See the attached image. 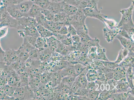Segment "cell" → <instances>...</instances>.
Wrapping results in <instances>:
<instances>
[{"mask_svg": "<svg viewBox=\"0 0 134 100\" xmlns=\"http://www.w3.org/2000/svg\"><path fill=\"white\" fill-rule=\"evenodd\" d=\"M2 8V20L0 24V27L6 26L17 29L19 25L18 20L10 15L7 12L5 6L3 5Z\"/></svg>", "mask_w": 134, "mask_h": 100, "instance_id": "cell-1", "label": "cell"}, {"mask_svg": "<svg viewBox=\"0 0 134 100\" xmlns=\"http://www.w3.org/2000/svg\"><path fill=\"white\" fill-rule=\"evenodd\" d=\"M17 29V32L19 36L23 38L27 36H34L37 37L40 36L36 27L32 24L19 25Z\"/></svg>", "mask_w": 134, "mask_h": 100, "instance_id": "cell-2", "label": "cell"}, {"mask_svg": "<svg viewBox=\"0 0 134 100\" xmlns=\"http://www.w3.org/2000/svg\"><path fill=\"white\" fill-rule=\"evenodd\" d=\"M77 11L74 15L70 16L69 23L73 25L76 30L83 26L85 24L86 17L83 11V9L77 8Z\"/></svg>", "mask_w": 134, "mask_h": 100, "instance_id": "cell-3", "label": "cell"}, {"mask_svg": "<svg viewBox=\"0 0 134 100\" xmlns=\"http://www.w3.org/2000/svg\"><path fill=\"white\" fill-rule=\"evenodd\" d=\"M134 7V1H132L129 8L121 9L120 13L121 14V19L118 23L117 27L119 28L132 20V16Z\"/></svg>", "mask_w": 134, "mask_h": 100, "instance_id": "cell-4", "label": "cell"}, {"mask_svg": "<svg viewBox=\"0 0 134 100\" xmlns=\"http://www.w3.org/2000/svg\"><path fill=\"white\" fill-rule=\"evenodd\" d=\"M19 60L15 50L8 49L6 50L4 58L2 62L7 65H10L12 63Z\"/></svg>", "mask_w": 134, "mask_h": 100, "instance_id": "cell-5", "label": "cell"}, {"mask_svg": "<svg viewBox=\"0 0 134 100\" xmlns=\"http://www.w3.org/2000/svg\"><path fill=\"white\" fill-rule=\"evenodd\" d=\"M83 11L86 18L91 17L96 18L101 21L103 23L104 18H107L106 15L101 13L99 10L86 8L83 9Z\"/></svg>", "mask_w": 134, "mask_h": 100, "instance_id": "cell-6", "label": "cell"}, {"mask_svg": "<svg viewBox=\"0 0 134 100\" xmlns=\"http://www.w3.org/2000/svg\"><path fill=\"white\" fill-rule=\"evenodd\" d=\"M134 88L130 89L126 92L112 94L109 100H134Z\"/></svg>", "mask_w": 134, "mask_h": 100, "instance_id": "cell-7", "label": "cell"}, {"mask_svg": "<svg viewBox=\"0 0 134 100\" xmlns=\"http://www.w3.org/2000/svg\"><path fill=\"white\" fill-rule=\"evenodd\" d=\"M119 28L118 27L114 29H110L105 26L103 28V35L107 42L108 43L113 42L116 36L119 34Z\"/></svg>", "mask_w": 134, "mask_h": 100, "instance_id": "cell-8", "label": "cell"}, {"mask_svg": "<svg viewBox=\"0 0 134 100\" xmlns=\"http://www.w3.org/2000/svg\"><path fill=\"white\" fill-rule=\"evenodd\" d=\"M129 87L128 83L127 81L126 77L118 81L117 84L115 88L111 90L112 93L126 92L128 91Z\"/></svg>", "mask_w": 134, "mask_h": 100, "instance_id": "cell-9", "label": "cell"}, {"mask_svg": "<svg viewBox=\"0 0 134 100\" xmlns=\"http://www.w3.org/2000/svg\"><path fill=\"white\" fill-rule=\"evenodd\" d=\"M115 38L120 41L123 47L128 50L130 53H134V41L125 38L119 34L116 35Z\"/></svg>", "mask_w": 134, "mask_h": 100, "instance_id": "cell-10", "label": "cell"}, {"mask_svg": "<svg viewBox=\"0 0 134 100\" xmlns=\"http://www.w3.org/2000/svg\"><path fill=\"white\" fill-rule=\"evenodd\" d=\"M62 12H64L67 15L71 16L76 13L78 8L75 6L71 5L66 3L64 2H60Z\"/></svg>", "mask_w": 134, "mask_h": 100, "instance_id": "cell-11", "label": "cell"}, {"mask_svg": "<svg viewBox=\"0 0 134 100\" xmlns=\"http://www.w3.org/2000/svg\"><path fill=\"white\" fill-rule=\"evenodd\" d=\"M129 67L119 65L114 69V79L116 81H119L123 78L126 77L125 74Z\"/></svg>", "mask_w": 134, "mask_h": 100, "instance_id": "cell-12", "label": "cell"}, {"mask_svg": "<svg viewBox=\"0 0 134 100\" xmlns=\"http://www.w3.org/2000/svg\"><path fill=\"white\" fill-rule=\"evenodd\" d=\"M34 3L30 1H24L23 2L15 5V7L20 11L24 16L29 12Z\"/></svg>", "mask_w": 134, "mask_h": 100, "instance_id": "cell-13", "label": "cell"}, {"mask_svg": "<svg viewBox=\"0 0 134 100\" xmlns=\"http://www.w3.org/2000/svg\"><path fill=\"white\" fill-rule=\"evenodd\" d=\"M59 74L62 78L66 76H73L75 77L77 76L74 65H69L62 69Z\"/></svg>", "mask_w": 134, "mask_h": 100, "instance_id": "cell-14", "label": "cell"}, {"mask_svg": "<svg viewBox=\"0 0 134 100\" xmlns=\"http://www.w3.org/2000/svg\"><path fill=\"white\" fill-rule=\"evenodd\" d=\"M19 25H25L32 24L36 27L38 25L36 19L31 17L24 16L23 17L16 19Z\"/></svg>", "mask_w": 134, "mask_h": 100, "instance_id": "cell-15", "label": "cell"}, {"mask_svg": "<svg viewBox=\"0 0 134 100\" xmlns=\"http://www.w3.org/2000/svg\"><path fill=\"white\" fill-rule=\"evenodd\" d=\"M7 12L14 19H19L24 16V14L22 13L15 5L12 7H6Z\"/></svg>", "mask_w": 134, "mask_h": 100, "instance_id": "cell-16", "label": "cell"}, {"mask_svg": "<svg viewBox=\"0 0 134 100\" xmlns=\"http://www.w3.org/2000/svg\"><path fill=\"white\" fill-rule=\"evenodd\" d=\"M134 67L130 66L127 70L125 76L130 89L134 88V72L133 69Z\"/></svg>", "mask_w": 134, "mask_h": 100, "instance_id": "cell-17", "label": "cell"}, {"mask_svg": "<svg viewBox=\"0 0 134 100\" xmlns=\"http://www.w3.org/2000/svg\"><path fill=\"white\" fill-rule=\"evenodd\" d=\"M36 28L40 36L41 37L48 38L53 35V33L52 31L40 24H38Z\"/></svg>", "mask_w": 134, "mask_h": 100, "instance_id": "cell-18", "label": "cell"}, {"mask_svg": "<svg viewBox=\"0 0 134 100\" xmlns=\"http://www.w3.org/2000/svg\"><path fill=\"white\" fill-rule=\"evenodd\" d=\"M97 57L96 60L103 61H109L106 55V49L105 48L101 47L100 46H97Z\"/></svg>", "mask_w": 134, "mask_h": 100, "instance_id": "cell-19", "label": "cell"}, {"mask_svg": "<svg viewBox=\"0 0 134 100\" xmlns=\"http://www.w3.org/2000/svg\"><path fill=\"white\" fill-rule=\"evenodd\" d=\"M48 47L47 44V38H45L41 36L37 38L36 45V48L41 52L45 48Z\"/></svg>", "mask_w": 134, "mask_h": 100, "instance_id": "cell-20", "label": "cell"}, {"mask_svg": "<svg viewBox=\"0 0 134 100\" xmlns=\"http://www.w3.org/2000/svg\"><path fill=\"white\" fill-rule=\"evenodd\" d=\"M24 62L20 60L14 62L10 64L11 67L17 73L21 74L23 73L25 69Z\"/></svg>", "mask_w": 134, "mask_h": 100, "instance_id": "cell-21", "label": "cell"}, {"mask_svg": "<svg viewBox=\"0 0 134 100\" xmlns=\"http://www.w3.org/2000/svg\"><path fill=\"white\" fill-rule=\"evenodd\" d=\"M41 8L37 5L34 3L30 10L25 14V16L35 19L40 13H41Z\"/></svg>", "mask_w": 134, "mask_h": 100, "instance_id": "cell-22", "label": "cell"}, {"mask_svg": "<svg viewBox=\"0 0 134 100\" xmlns=\"http://www.w3.org/2000/svg\"><path fill=\"white\" fill-rule=\"evenodd\" d=\"M134 23L133 20L130 21L127 24L123 25L121 27L127 31L129 36L132 41H134Z\"/></svg>", "mask_w": 134, "mask_h": 100, "instance_id": "cell-23", "label": "cell"}, {"mask_svg": "<svg viewBox=\"0 0 134 100\" xmlns=\"http://www.w3.org/2000/svg\"><path fill=\"white\" fill-rule=\"evenodd\" d=\"M119 65L134 67V54L129 53L128 55L123 59L122 61L119 63Z\"/></svg>", "mask_w": 134, "mask_h": 100, "instance_id": "cell-24", "label": "cell"}, {"mask_svg": "<svg viewBox=\"0 0 134 100\" xmlns=\"http://www.w3.org/2000/svg\"><path fill=\"white\" fill-rule=\"evenodd\" d=\"M15 51L19 57V60L25 63L30 58L29 53L24 51L20 46L18 50Z\"/></svg>", "mask_w": 134, "mask_h": 100, "instance_id": "cell-25", "label": "cell"}, {"mask_svg": "<svg viewBox=\"0 0 134 100\" xmlns=\"http://www.w3.org/2000/svg\"><path fill=\"white\" fill-rule=\"evenodd\" d=\"M47 9L54 14L62 12L60 2L56 3L51 2Z\"/></svg>", "mask_w": 134, "mask_h": 100, "instance_id": "cell-26", "label": "cell"}, {"mask_svg": "<svg viewBox=\"0 0 134 100\" xmlns=\"http://www.w3.org/2000/svg\"><path fill=\"white\" fill-rule=\"evenodd\" d=\"M86 76L88 82L96 81L97 79V71L93 69H89L87 70Z\"/></svg>", "mask_w": 134, "mask_h": 100, "instance_id": "cell-27", "label": "cell"}, {"mask_svg": "<svg viewBox=\"0 0 134 100\" xmlns=\"http://www.w3.org/2000/svg\"><path fill=\"white\" fill-rule=\"evenodd\" d=\"M103 23L105 26L109 29H114L117 27L118 23L113 19H108L107 18H105Z\"/></svg>", "mask_w": 134, "mask_h": 100, "instance_id": "cell-28", "label": "cell"}, {"mask_svg": "<svg viewBox=\"0 0 134 100\" xmlns=\"http://www.w3.org/2000/svg\"><path fill=\"white\" fill-rule=\"evenodd\" d=\"M111 91H107L104 89L103 91H101L99 95L97 100H109L112 95Z\"/></svg>", "mask_w": 134, "mask_h": 100, "instance_id": "cell-29", "label": "cell"}, {"mask_svg": "<svg viewBox=\"0 0 134 100\" xmlns=\"http://www.w3.org/2000/svg\"><path fill=\"white\" fill-rule=\"evenodd\" d=\"M90 91V90H89L87 87L81 88L78 90L77 91H75L73 95L88 98V93Z\"/></svg>", "mask_w": 134, "mask_h": 100, "instance_id": "cell-30", "label": "cell"}, {"mask_svg": "<svg viewBox=\"0 0 134 100\" xmlns=\"http://www.w3.org/2000/svg\"><path fill=\"white\" fill-rule=\"evenodd\" d=\"M97 47L92 46L89 48L87 55L89 59L91 60H96L97 57Z\"/></svg>", "mask_w": 134, "mask_h": 100, "instance_id": "cell-31", "label": "cell"}, {"mask_svg": "<svg viewBox=\"0 0 134 100\" xmlns=\"http://www.w3.org/2000/svg\"><path fill=\"white\" fill-rule=\"evenodd\" d=\"M23 39V42L20 47L26 52L29 53L31 50L36 48L28 42L26 38L24 37Z\"/></svg>", "mask_w": 134, "mask_h": 100, "instance_id": "cell-32", "label": "cell"}, {"mask_svg": "<svg viewBox=\"0 0 134 100\" xmlns=\"http://www.w3.org/2000/svg\"><path fill=\"white\" fill-rule=\"evenodd\" d=\"M50 2L49 0H35L33 3L41 8L47 9Z\"/></svg>", "mask_w": 134, "mask_h": 100, "instance_id": "cell-33", "label": "cell"}, {"mask_svg": "<svg viewBox=\"0 0 134 100\" xmlns=\"http://www.w3.org/2000/svg\"><path fill=\"white\" fill-rule=\"evenodd\" d=\"M41 12L44 16L45 18L47 20H53L55 14L50 11L48 10L41 8Z\"/></svg>", "mask_w": 134, "mask_h": 100, "instance_id": "cell-34", "label": "cell"}, {"mask_svg": "<svg viewBox=\"0 0 134 100\" xmlns=\"http://www.w3.org/2000/svg\"><path fill=\"white\" fill-rule=\"evenodd\" d=\"M101 91L100 90H97L95 89L90 90L89 92L88 98L90 100H97Z\"/></svg>", "mask_w": 134, "mask_h": 100, "instance_id": "cell-35", "label": "cell"}, {"mask_svg": "<svg viewBox=\"0 0 134 100\" xmlns=\"http://www.w3.org/2000/svg\"><path fill=\"white\" fill-rule=\"evenodd\" d=\"M75 77L66 76L62 78L61 82L71 87L75 79Z\"/></svg>", "mask_w": 134, "mask_h": 100, "instance_id": "cell-36", "label": "cell"}, {"mask_svg": "<svg viewBox=\"0 0 134 100\" xmlns=\"http://www.w3.org/2000/svg\"><path fill=\"white\" fill-rule=\"evenodd\" d=\"M99 43V39L97 37H95L94 38L91 39V40L86 43H83L85 46L89 48L90 47L92 46H96L97 47L100 46Z\"/></svg>", "mask_w": 134, "mask_h": 100, "instance_id": "cell-37", "label": "cell"}, {"mask_svg": "<svg viewBox=\"0 0 134 100\" xmlns=\"http://www.w3.org/2000/svg\"><path fill=\"white\" fill-rule=\"evenodd\" d=\"M74 65V69H75V72L77 76L81 74L85 69H86V67L85 66L82 65L80 63H76Z\"/></svg>", "mask_w": 134, "mask_h": 100, "instance_id": "cell-38", "label": "cell"}, {"mask_svg": "<svg viewBox=\"0 0 134 100\" xmlns=\"http://www.w3.org/2000/svg\"><path fill=\"white\" fill-rule=\"evenodd\" d=\"M100 61L103 63V65L105 67L108 69H114L119 66V64H116L114 62H111L109 61Z\"/></svg>", "mask_w": 134, "mask_h": 100, "instance_id": "cell-39", "label": "cell"}, {"mask_svg": "<svg viewBox=\"0 0 134 100\" xmlns=\"http://www.w3.org/2000/svg\"><path fill=\"white\" fill-rule=\"evenodd\" d=\"M40 51L37 48H35L29 52L30 58L31 59H38L39 58Z\"/></svg>", "mask_w": 134, "mask_h": 100, "instance_id": "cell-40", "label": "cell"}, {"mask_svg": "<svg viewBox=\"0 0 134 100\" xmlns=\"http://www.w3.org/2000/svg\"><path fill=\"white\" fill-rule=\"evenodd\" d=\"M66 35L67 36L66 38L61 41V42L65 46H72L74 42H73L72 39L71 35L69 33L67 34Z\"/></svg>", "mask_w": 134, "mask_h": 100, "instance_id": "cell-41", "label": "cell"}, {"mask_svg": "<svg viewBox=\"0 0 134 100\" xmlns=\"http://www.w3.org/2000/svg\"><path fill=\"white\" fill-rule=\"evenodd\" d=\"M99 0H88L87 8L98 10L97 4Z\"/></svg>", "mask_w": 134, "mask_h": 100, "instance_id": "cell-42", "label": "cell"}, {"mask_svg": "<svg viewBox=\"0 0 134 100\" xmlns=\"http://www.w3.org/2000/svg\"><path fill=\"white\" fill-rule=\"evenodd\" d=\"M3 5L6 7H12L18 4L16 0H2Z\"/></svg>", "mask_w": 134, "mask_h": 100, "instance_id": "cell-43", "label": "cell"}, {"mask_svg": "<svg viewBox=\"0 0 134 100\" xmlns=\"http://www.w3.org/2000/svg\"><path fill=\"white\" fill-rule=\"evenodd\" d=\"M8 27L2 26L0 27V39L5 36L8 33Z\"/></svg>", "mask_w": 134, "mask_h": 100, "instance_id": "cell-44", "label": "cell"}, {"mask_svg": "<svg viewBox=\"0 0 134 100\" xmlns=\"http://www.w3.org/2000/svg\"><path fill=\"white\" fill-rule=\"evenodd\" d=\"M25 37L30 44L36 47V41L37 37L31 36H27Z\"/></svg>", "mask_w": 134, "mask_h": 100, "instance_id": "cell-45", "label": "cell"}, {"mask_svg": "<svg viewBox=\"0 0 134 100\" xmlns=\"http://www.w3.org/2000/svg\"><path fill=\"white\" fill-rule=\"evenodd\" d=\"M66 26L68 27V33L70 34L72 36L77 35V30L73 25L70 24Z\"/></svg>", "mask_w": 134, "mask_h": 100, "instance_id": "cell-46", "label": "cell"}, {"mask_svg": "<svg viewBox=\"0 0 134 100\" xmlns=\"http://www.w3.org/2000/svg\"><path fill=\"white\" fill-rule=\"evenodd\" d=\"M119 34H118L121 35V36H123V37L125 38H127L129 39V40H132V41L131 38H130V36H129L126 30H124V29H123V28L121 27H119Z\"/></svg>", "mask_w": 134, "mask_h": 100, "instance_id": "cell-47", "label": "cell"}, {"mask_svg": "<svg viewBox=\"0 0 134 100\" xmlns=\"http://www.w3.org/2000/svg\"><path fill=\"white\" fill-rule=\"evenodd\" d=\"M107 83L109 85V87H110V90L109 91H111L113 89L115 88V86H116L117 84L118 81L116 80H114V79L108 80H105Z\"/></svg>", "mask_w": 134, "mask_h": 100, "instance_id": "cell-48", "label": "cell"}, {"mask_svg": "<svg viewBox=\"0 0 134 100\" xmlns=\"http://www.w3.org/2000/svg\"><path fill=\"white\" fill-rule=\"evenodd\" d=\"M80 0H64L63 2L78 8L80 4Z\"/></svg>", "mask_w": 134, "mask_h": 100, "instance_id": "cell-49", "label": "cell"}, {"mask_svg": "<svg viewBox=\"0 0 134 100\" xmlns=\"http://www.w3.org/2000/svg\"><path fill=\"white\" fill-rule=\"evenodd\" d=\"M125 58V57H124V55L123 54L122 49H121L120 50V51H119V54H118L117 58L116 60L114 62H115L116 64H119V63H121V62L122 61L123 59Z\"/></svg>", "mask_w": 134, "mask_h": 100, "instance_id": "cell-50", "label": "cell"}, {"mask_svg": "<svg viewBox=\"0 0 134 100\" xmlns=\"http://www.w3.org/2000/svg\"><path fill=\"white\" fill-rule=\"evenodd\" d=\"M53 36H54L55 38L59 41H61L66 38V35H61L57 32L53 33Z\"/></svg>", "mask_w": 134, "mask_h": 100, "instance_id": "cell-51", "label": "cell"}, {"mask_svg": "<svg viewBox=\"0 0 134 100\" xmlns=\"http://www.w3.org/2000/svg\"><path fill=\"white\" fill-rule=\"evenodd\" d=\"M58 33L61 35H66L68 34V27L66 25L64 24L61 28L60 29L59 31H58Z\"/></svg>", "mask_w": 134, "mask_h": 100, "instance_id": "cell-52", "label": "cell"}, {"mask_svg": "<svg viewBox=\"0 0 134 100\" xmlns=\"http://www.w3.org/2000/svg\"><path fill=\"white\" fill-rule=\"evenodd\" d=\"M73 42L76 43L80 42V37L78 35H76L71 36Z\"/></svg>", "mask_w": 134, "mask_h": 100, "instance_id": "cell-53", "label": "cell"}, {"mask_svg": "<svg viewBox=\"0 0 134 100\" xmlns=\"http://www.w3.org/2000/svg\"><path fill=\"white\" fill-rule=\"evenodd\" d=\"M5 53V51H4L2 49L0 45V61L2 62Z\"/></svg>", "mask_w": 134, "mask_h": 100, "instance_id": "cell-54", "label": "cell"}, {"mask_svg": "<svg viewBox=\"0 0 134 100\" xmlns=\"http://www.w3.org/2000/svg\"><path fill=\"white\" fill-rule=\"evenodd\" d=\"M51 2H56V3H59L64 1V0H49Z\"/></svg>", "mask_w": 134, "mask_h": 100, "instance_id": "cell-55", "label": "cell"}, {"mask_svg": "<svg viewBox=\"0 0 134 100\" xmlns=\"http://www.w3.org/2000/svg\"><path fill=\"white\" fill-rule=\"evenodd\" d=\"M3 5V3L2 0H0V8H2Z\"/></svg>", "mask_w": 134, "mask_h": 100, "instance_id": "cell-56", "label": "cell"}, {"mask_svg": "<svg viewBox=\"0 0 134 100\" xmlns=\"http://www.w3.org/2000/svg\"><path fill=\"white\" fill-rule=\"evenodd\" d=\"M17 2H18V4L21 3V2H22L23 1H24V0H16Z\"/></svg>", "mask_w": 134, "mask_h": 100, "instance_id": "cell-57", "label": "cell"}, {"mask_svg": "<svg viewBox=\"0 0 134 100\" xmlns=\"http://www.w3.org/2000/svg\"><path fill=\"white\" fill-rule=\"evenodd\" d=\"M24 1H32L33 2H34V1H35V0H24Z\"/></svg>", "mask_w": 134, "mask_h": 100, "instance_id": "cell-58", "label": "cell"}]
</instances>
